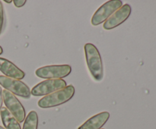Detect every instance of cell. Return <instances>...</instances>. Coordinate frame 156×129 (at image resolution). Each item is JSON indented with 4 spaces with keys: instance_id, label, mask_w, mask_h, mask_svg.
Here are the masks:
<instances>
[{
    "instance_id": "obj_1",
    "label": "cell",
    "mask_w": 156,
    "mask_h": 129,
    "mask_svg": "<svg viewBox=\"0 0 156 129\" xmlns=\"http://www.w3.org/2000/svg\"><path fill=\"white\" fill-rule=\"evenodd\" d=\"M87 65L93 78L97 81L103 79V63L98 50L91 43H86L84 46Z\"/></svg>"
},
{
    "instance_id": "obj_2",
    "label": "cell",
    "mask_w": 156,
    "mask_h": 129,
    "mask_svg": "<svg viewBox=\"0 0 156 129\" xmlns=\"http://www.w3.org/2000/svg\"><path fill=\"white\" fill-rule=\"evenodd\" d=\"M75 93V88L73 85H69L65 88L45 96L38 101V106L43 109L52 108L60 106L73 98Z\"/></svg>"
},
{
    "instance_id": "obj_3",
    "label": "cell",
    "mask_w": 156,
    "mask_h": 129,
    "mask_svg": "<svg viewBox=\"0 0 156 129\" xmlns=\"http://www.w3.org/2000/svg\"><path fill=\"white\" fill-rule=\"evenodd\" d=\"M0 85L15 96L17 95L22 98L29 99L31 95L28 87L20 80L0 75Z\"/></svg>"
},
{
    "instance_id": "obj_4",
    "label": "cell",
    "mask_w": 156,
    "mask_h": 129,
    "mask_svg": "<svg viewBox=\"0 0 156 129\" xmlns=\"http://www.w3.org/2000/svg\"><path fill=\"white\" fill-rule=\"evenodd\" d=\"M72 68L69 65H48L39 68L35 71L38 77L45 79H62L71 73Z\"/></svg>"
},
{
    "instance_id": "obj_5",
    "label": "cell",
    "mask_w": 156,
    "mask_h": 129,
    "mask_svg": "<svg viewBox=\"0 0 156 129\" xmlns=\"http://www.w3.org/2000/svg\"><path fill=\"white\" fill-rule=\"evenodd\" d=\"M121 6L122 2L120 0H111L105 2L94 12L91 18V24L98 26L105 22Z\"/></svg>"
},
{
    "instance_id": "obj_6",
    "label": "cell",
    "mask_w": 156,
    "mask_h": 129,
    "mask_svg": "<svg viewBox=\"0 0 156 129\" xmlns=\"http://www.w3.org/2000/svg\"><path fill=\"white\" fill-rule=\"evenodd\" d=\"M2 98L6 109L16 118L18 122H23L25 119V110L18 98L6 90H2Z\"/></svg>"
},
{
    "instance_id": "obj_7",
    "label": "cell",
    "mask_w": 156,
    "mask_h": 129,
    "mask_svg": "<svg viewBox=\"0 0 156 129\" xmlns=\"http://www.w3.org/2000/svg\"><path fill=\"white\" fill-rule=\"evenodd\" d=\"M66 82L62 79H47L35 85L31 89V95L40 97L47 96L59 90L65 88Z\"/></svg>"
},
{
    "instance_id": "obj_8",
    "label": "cell",
    "mask_w": 156,
    "mask_h": 129,
    "mask_svg": "<svg viewBox=\"0 0 156 129\" xmlns=\"http://www.w3.org/2000/svg\"><path fill=\"white\" fill-rule=\"evenodd\" d=\"M131 7L129 4H125L117 9L105 23L103 27L105 30H111L123 24L130 15Z\"/></svg>"
},
{
    "instance_id": "obj_9",
    "label": "cell",
    "mask_w": 156,
    "mask_h": 129,
    "mask_svg": "<svg viewBox=\"0 0 156 129\" xmlns=\"http://www.w3.org/2000/svg\"><path fill=\"white\" fill-rule=\"evenodd\" d=\"M0 71L6 77L15 78L17 80L23 79L25 76L24 71L18 68L15 64L4 58H0Z\"/></svg>"
},
{
    "instance_id": "obj_10",
    "label": "cell",
    "mask_w": 156,
    "mask_h": 129,
    "mask_svg": "<svg viewBox=\"0 0 156 129\" xmlns=\"http://www.w3.org/2000/svg\"><path fill=\"white\" fill-rule=\"evenodd\" d=\"M109 117L108 112H100L87 120L78 129H101L109 119Z\"/></svg>"
},
{
    "instance_id": "obj_11",
    "label": "cell",
    "mask_w": 156,
    "mask_h": 129,
    "mask_svg": "<svg viewBox=\"0 0 156 129\" xmlns=\"http://www.w3.org/2000/svg\"><path fill=\"white\" fill-rule=\"evenodd\" d=\"M2 121L5 129H21L19 122L10 113L5 107H2L0 112Z\"/></svg>"
},
{
    "instance_id": "obj_12",
    "label": "cell",
    "mask_w": 156,
    "mask_h": 129,
    "mask_svg": "<svg viewBox=\"0 0 156 129\" xmlns=\"http://www.w3.org/2000/svg\"><path fill=\"white\" fill-rule=\"evenodd\" d=\"M38 116L35 111L29 112L27 116L24 119L23 129H37Z\"/></svg>"
},
{
    "instance_id": "obj_13",
    "label": "cell",
    "mask_w": 156,
    "mask_h": 129,
    "mask_svg": "<svg viewBox=\"0 0 156 129\" xmlns=\"http://www.w3.org/2000/svg\"><path fill=\"white\" fill-rule=\"evenodd\" d=\"M3 24H4V10H3V5L0 2V35L2 31Z\"/></svg>"
},
{
    "instance_id": "obj_14",
    "label": "cell",
    "mask_w": 156,
    "mask_h": 129,
    "mask_svg": "<svg viewBox=\"0 0 156 129\" xmlns=\"http://www.w3.org/2000/svg\"><path fill=\"white\" fill-rule=\"evenodd\" d=\"M14 5H15L16 7L20 8V7H22L23 5H24V4L26 3L25 0H14L13 1Z\"/></svg>"
},
{
    "instance_id": "obj_15",
    "label": "cell",
    "mask_w": 156,
    "mask_h": 129,
    "mask_svg": "<svg viewBox=\"0 0 156 129\" xmlns=\"http://www.w3.org/2000/svg\"><path fill=\"white\" fill-rule=\"evenodd\" d=\"M2 103H3V98H2V89L0 87V112L2 108Z\"/></svg>"
},
{
    "instance_id": "obj_16",
    "label": "cell",
    "mask_w": 156,
    "mask_h": 129,
    "mask_svg": "<svg viewBox=\"0 0 156 129\" xmlns=\"http://www.w3.org/2000/svg\"><path fill=\"white\" fill-rule=\"evenodd\" d=\"M5 2L11 3V2H12V0H5Z\"/></svg>"
},
{
    "instance_id": "obj_17",
    "label": "cell",
    "mask_w": 156,
    "mask_h": 129,
    "mask_svg": "<svg viewBox=\"0 0 156 129\" xmlns=\"http://www.w3.org/2000/svg\"><path fill=\"white\" fill-rule=\"evenodd\" d=\"M2 52H3L2 48V46H0V55L2 54Z\"/></svg>"
},
{
    "instance_id": "obj_18",
    "label": "cell",
    "mask_w": 156,
    "mask_h": 129,
    "mask_svg": "<svg viewBox=\"0 0 156 129\" xmlns=\"http://www.w3.org/2000/svg\"><path fill=\"white\" fill-rule=\"evenodd\" d=\"M0 129H5V127H2V126H0Z\"/></svg>"
}]
</instances>
